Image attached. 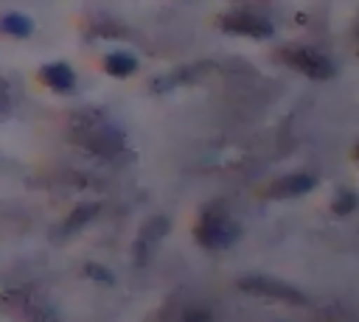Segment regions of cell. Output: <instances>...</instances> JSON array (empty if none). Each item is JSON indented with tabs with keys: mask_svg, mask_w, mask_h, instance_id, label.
<instances>
[{
	"mask_svg": "<svg viewBox=\"0 0 359 322\" xmlns=\"http://www.w3.org/2000/svg\"><path fill=\"white\" fill-rule=\"evenodd\" d=\"M39 76H42V81H45L50 90H56V92H67V90L76 87V73H73L65 62L45 64V67L39 70Z\"/></svg>",
	"mask_w": 359,
	"mask_h": 322,
	"instance_id": "cell-6",
	"label": "cell"
},
{
	"mask_svg": "<svg viewBox=\"0 0 359 322\" xmlns=\"http://www.w3.org/2000/svg\"><path fill=\"white\" fill-rule=\"evenodd\" d=\"M185 322H205V314H194V316H188Z\"/></svg>",
	"mask_w": 359,
	"mask_h": 322,
	"instance_id": "cell-10",
	"label": "cell"
},
{
	"mask_svg": "<svg viewBox=\"0 0 359 322\" xmlns=\"http://www.w3.org/2000/svg\"><path fill=\"white\" fill-rule=\"evenodd\" d=\"M3 31H6V34H11V36H28V34L34 31V22H31L25 14L11 11V14H6V17H3Z\"/></svg>",
	"mask_w": 359,
	"mask_h": 322,
	"instance_id": "cell-9",
	"label": "cell"
},
{
	"mask_svg": "<svg viewBox=\"0 0 359 322\" xmlns=\"http://www.w3.org/2000/svg\"><path fill=\"white\" fill-rule=\"evenodd\" d=\"M241 288L255 291V294H264V297L289 300V302H306V297H303L300 291H294V288H292V286H286V283L269 280V277H244V280H241Z\"/></svg>",
	"mask_w": 359,
	"mask_h": 322,
	"instance_id": "cell-5",
	"label": "cell"
},
{
	"mask_svg": "<svg viewBox=\"0 0 359 322\" xmlns=\"http://www.w3.org/2000/svg\"><path fill=\"white\" fill-rule=\"evenodd\" d=\"M219 25L224 31L241 34V36H252V39H264L272 36V22L264 20L261 14H250V11H230L219 20Z\"/></svg>",
	"mask_w": 359,
	"mask_h": 322,
	"instance_id": "cell-3",
	"label": "cell"
},
{
	"mask_svg": "<svg viewBox=\"0 0 359 322\" xmlns=\"http://www.w3.org/2000/svg\"><path fill=\"white\" fill-rule=\"evenodd\" d=\"M280 59L289 67H294L303 76H309V78H331L337 73V67L331 64V59L323 56L320 50H311V48H283L280 50Z\"/></svg>",
	"mask_w": 359,
	"mask_h": 322,
	"instance_id": "cell-2",
	"label": "cell"
},
{
	"mask_svg": "<svg viewBox=\"0 0 359 322\" xmlns=\"http://www.w3.org/2000/svg\"><path fill=\"white\" fill-rule=\"evenodd\" d=\"M73 140L81 143L84 148L107 154V157H112L123 148V134L101 112H79L73 118Z\"/></svg>",
	"mask_w": 359,
	"mask_h": 322,
	"instance_id": "cell-1",
	"label": "cell"
},
{
	"mask_svg": "<svg viewBox=\"0 0 359 322\" xmlns=\"http://www.w3.org/2000/svg\"><path fill=\"white\" fill-rule=\"evenodd\" d=\"M104 67H107V73H112V76H129V73L137 70V59H135L132 53L118 50V53H109V56H107Z\"/></svg>",
	"mask_w": 359,
	"mask_h": 322,
	"instance_id": "cell-8",
	"label": "cell"
},
{
	"mask_svg": "<svg viewBox=\"0 0 359 322\" xmlns=\"http://www.w3.org/2000/svg\"><path fill=\"white\" fill-rule=\"evenodd\" d=\"M314 176H309V174H292V176H283V179H278L272 188H269V196H275V199H280V196H300V193H306L309 188H314Z\"/></svg>",
	"mask_w": 359,
	"mask_h": 322,
	"instance_id": "cell-7",
	"label": "cell"
},
{
	"mask_svg": "<svg viewBox=\"0 0 359 322\" xmlns=\"http://www.w3.org/2000/svg\"><path fill=\"white\" fill-rule=\"evenodd\" d=\"M356 157H359V146H356Z\"/></svg>",
	"mask_w": 359,
	"mask_h": 322,
	"instance_id": "cell-11",
	"label": "cell"
},
{
	"mask_svg": "<svg viewBox=\"0 0 359 322\" xmlns=\"http://www.w3.org/2000/svg\"><path fill=\"white\" fill-rule=\"evenodd\" d=\"M236 224L224 216V213H205L202 221H199V241L208 244V246H222V244H230L233 235H236Z\"/></svg>",
	"mask_w": 359,
	"mask_h": 322,
	"instance_id": "cell-4",
	"label": "cell"
}]
</instances>
